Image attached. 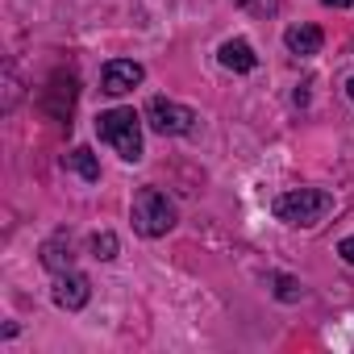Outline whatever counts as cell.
Returning a JSON list of instances; mask_svg holds the SVG:
<instances>
[{
	"label": "cell",
	"mask_w": 354,
	"mask_h": 354,
	"mask_svg": "<svg viewBox=\"0 0 354 354\" xmlns=\"http://www.w3.org/2000/svg\"><path fill=\"white\" fill-rule=\"evenodd\" d=\"M283 42H288V50H292V55H300V59H313V55H321V46H325V34H321L317 26H292V30L283 34Z\"/></svg>",
	"instance_id": "52a82bcc"
},
{
	"label": "cell",
	"mask_w": 354,
	"mask_h": 354,
	"mask_svg": "<svg viewBox=\"0 0 354 354\" xmlns=\"http://www.w3.org/2000/svg\"><path fill=\"white\" fill-rule=\"evenodd\" d=\"M92 254H96V259H104V263H109V259H117V234H109V230H104V234H96V238H92Z\"/></svg>",
	"instance_id": "7c38bea8"
},
{
	"label": "cell",
	"mask_w": 354,
	"mask_h": 354,
	"mask_svg": "<svg viewBox=\"0 0 354 354\" xmlns=\"http://www.w3.org/2000/svg\"><path fill=\"white\" fill-rule=\"evenodd\" d=\"M238 9H246L250 17H275L279 13V0H234Z\"/></svg>",
	"instance_id": "8fae6325"
},
{
	"label": "cell",
	"mask_w": 354,
	"mask_h": 354,
	"mask_svg": "<svg viewBox=\"0 0 354 354\" xmlns=\"http://www.w3.org/2000/svg\"><path fill=\"white\" fill-rule=\"evenodd\" d=\"M275 296L292 304V300H300V283H296L292 275H275Z\"/></svg>",
	"instance_id": "4fadbf2b"
},
{
	"label": "cell",
	"mask_w": 354,
	"mask_h": 354,
	"mask_svg": "<svg viewBox=\"0 0 354 354\" xmlns=\"http://www.w3.org/2000/svg\"><path fill=\"white\" fill-rule=\"evenodd\" d=\"M329 213H333V196L325 188H296V192H283L275 201V217L283 225H296V230H313Z\"/></svg>",
	"instance_id": "6da1fadb"
},
{
	"label": "cell",
	"mask_w": 354,
	"mask_h": 354,
	"mask_svg": "<svg viewBox=\"0 0 354 354\" xmlns=\"http://www.w3.org/2000/svg\"><path fill=\"white\" fill-rule=\"evenodd\" d=\"M88 300H92V283H88V275H80V271H63V275H55V304H59V308L80 313Z\"/></svg>",
	"instance_id": "8992f818"
},
{
	"label": "cell",
	"mask_w": 354,
	"mask_h": 354,
	"mask_svg": "<svg viewBox=\"0 0 354 354\" xmlns=\"http://www.w3.org/2000/svg\"><path fill=\"white\" fill-rule=\"evenodd\" d=\"M129 217H133V230H138L142 238H162V234L175 225V205H171L158 188H138Z\"/></svg>",
	"instance_id": "3957f363"
},
{
	"label": "cell",
	"mask_w": 354,
	"mask_h": 354,
	"mask_svg": "<svg viewBox=\"0 0 354 354\" xmlns=\"http://www.w3.org/2000/svg\"><path fill=\"white\" fill-rule=\"evenodd\" d=\"M63 167H67V171H75V175H84L88 184H96V180H100V162H96V154H92L88 146H75L71 154H63Z\"/></svg>",
	"instance_id": "30bf717a"
},
{
	"label": "cell",
	"mask_w": 354,
	"mask_h": 354,
	"mask_svg": "<svg viewBox=\"0 0 354 354\" xmlns=\"http://www.w3.org/2000/svg\"><path fill=\"white\" fill-rule=\"evenodd\" d=\"M71 263H75V254H71V238H67V234H55V238L42 246V267L55 271V275H63V271H71Z\"/></svg>",
	"instance_id": "9c48e42d"
},
{
	"label": "cell",
	"mask_w": 354,
	"mask_h": 354,
	"mask_svg": "<svg viewBox=\"0 0 354 354\" xmlns=\"http://www.w3.org/2000/svg\"><path fill=\"white\" fill-rule=\"evenodd\" d=\"M146 121H150V129L154 133H162V138H188V133H196V109H188V104H180V100H167V96H154L150 104H146Z\"/></svg>",
	"instance_id": "277c9868"
},
{
	"label": "cell",
	"mask_w": 354,
	"mask_h": 354,
	"mask_svg": "<svg viewBox=\"0 0 354 354\" xmlns=\"http://www.w3.org/2000/svg\"><path fill=\"white\" fill-rule=\"evenodd\" d=\"M329 9H354V0H325Z\"/></svg>",
	"instance_id": "9a60e30c"
},
{
	"label": "cell",
	"mask_w": 354,
	"mask_h": 354,
	"mask_svg": "<svg viewBox=\"0 0 354 354\" xmlns=\"http://www.w3.org/2000/svg\"><path fill=\"white\" fill-rule=\"evenodd\" d=\"M337 254H342V259L354 267V238H342V242H337Z\"/></svg>",
	"instance_id": "5bb4252c"
},
{
	"label": "cell",
	"mask_w": 354,
	"mask_h": 354,
	"mask_svg": "<svg viewBox=\"0 0 354 354\" xmlns=\"http://www.w3.org/2000/svg\"><path fill=\"white\" fill-rule=\"evenodd\" d=\"M142 80H146L142 63H133V59H113V63H104V71H100V92L125 96V92H133Z\"/></svg>",
	"instance_id": "5b68a950"
},
{
	"label": "cell",
	"mask_w": 354,
	"mask_h": 354,
	"mask_svg": "<svg viewBox=\"0 0 354 354\" xmlns=\"http://www.w3.org/2000/svg\"><path fill=\"white\" fill-rule=\"evenodd\" d=\"M96 133L125 162H138L142 158V117L133 109H109V113H100L96 117Z\"/></svg>",
	"instance_id": "7a4b0ae2"
},
{
	"label": "cell",
	"mask_w": 354,
	"mask_h": 354,
	"mask_svg": "<svg viewBox=\"0 0 354 354\" xmlns=\"http://www.w3.org/2000/svg\"><path fill=\"white\" fill-rule=\"evenodd\" d=\"M221 67L225 71H238V75H246V71H254L259 67V55L250 50V42H242V38H230L225 46H221Z\"/></svg>",
	"instance_id": "ba28073f"
},
{
	"label": "cell",
	"mask_w": 354,
	"mask_h": 354,
	"mask_svg": "<svg viewBox=\"0 0 354 354\" xmlns=\"http://www.w3.org/2000/svg\"><path fill=\"white\" fill-rule=\"evenodd\" d=\"M350 100H354V75H350Z\"/></svg>",
	"instance_id": "2e32d148"
}]
</instances>
